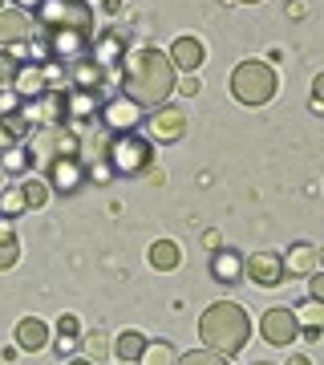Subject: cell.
I'll list each match as a JSON object with an SVG mask.
<instances>
[{"instance_id":"1","label":"cell","mask_w":324,"mask_h":365,"mask_svg":"<svg viewBox=\"0 0 324 365\" xmlns=\"http://www.w3.org/2000/svg\"><path fill=\"white\" fill-rule=\"evenodd\" d=\"M117 78H122V98H130V102L142 106V110H155V106H167V98L174 93L179 73L167 61V53L146 45V49H134L122 57Z\"/></svg>"},{"instance_id":"2","label":"cell","mask_w":324,"mask_h":365,"mask_svg":"<svg viewBox=\"0 0 324 365\" xmlns=\"http://www.w3.org/2000/svg\"><path fill=\"white\" fill-rule=\"evenodd\" d=\"M199 337H203V349L235 357L247 345V337H251V317L235 300H215L207 313H203V321H199Z\"/></svg>"},{"instance_id":"3","label":"cell","mask_w":324,"mask_h":365,"mask_svg":"<svg viewBox=\"0 0 324 365\" xmlns=\"http://www.w3.org/2000/svg\"><path fill=\"white\" fill-rule=\"evenodd\" d=\"M280 90V81H276V69L268 61H244V66H235L231 73V98L239 106H268Z\"/></svg>"},{"instance_id":"4","label":"cell","mask_w":324,"mask_h":365,"mask_svg":"<svg viewBox=\"0 0 324 365\" xmlns=\"http://www.w3.org/2000/svg\"><path fill=\"white\" fill-rule=\"evenodd\" d=\"M105 163H110V175H142L150 163H155V146L146 143L138 130H126V134H110L105 143Z\"/></svg>"},{"instance_id":"5","label":"cell","mask_w":324,"mask_h":365,"mask_svg":"<svg viewBox=\"0 0 324 365\" xmlns=\"http://www.w3.org/2000/svg\"><path fill=\"white\" fill-rule=\"evenodd\" d=\"M33 25H41V29H93V9L85 0H45L37 13H33Z\"/></svg>"},{"instance_id":"6","label":"cell","mask_w":324,"mask_h":365,"mask_svg":"<svg viewBox=\"0 0 324 365\" xmlns=\"http://www.w3.org/2000/svg\"><path fill=\"white\" fill-rule=\"evenodd\" d=\"M93 29H45V53L61 66H73L81 57H90Z\"/></svg>"},{"instance_id":"7","label":"cell","mask_w":324,"mask_h":365,"mask_svg":"<svg viewBox=\"0 0 324 365\" xmlns=\"http://www.w3.org/2000/svg\"><path fill=\"white\" fill-rule=\"evenodd\" d=\"M284 260H280V252H268V248H259L251 252L244 260V280H251L256 288H280L284 284Z\"/></svg>"},{"instance_id":"8","label":"cell","mask_w":324,"mask_h":365,"mask_svg":"<svg viewBox=\"0 0 324 365\" xmlns=\"http://www.w3.org/2000/svg\"><path fill=\"white\" fill-rule=\"evenodd\" d=\"M45 187L61 191V195H73L85 187V167H81L78 155H61V158H49L45 163Z\"/></svg>"},{"instance_id":"9","label":"cell","mask_w":324,"mask_h":365,"mask_svg":"<svg viewBox=\"0 0 324 365\" xmlns=\"http://www.w3.org/2000/svg\"><path fill=\"white\" fill-rule=\"evenodd\" d=\"M142 122H146V130H150V138L162 146L179 143L182 134H187V114H182L179 106H155Z\"/></svg>"},{"instance_id":"10","label":"cell","mask_w":324,"mask_h":365,"mask_svg":"<svg viewBox=\"0 0 324 365\" xmlns=\"http://www.w3.org/2000/svg\"><path fill=\"white\" fill-rule=\"evenodd\" d=\"M21 114L33 122V130H45V126H65V93L45 90L33 102H21Z\"/></svg>"},{"instance_id":"11","label":"cell","mask_w":324,"mask_h":365,"mask_svg":"<svg viewBox=\"0 0 324 365\" xmlns=\"http://www.w3.org/2000/svg\"><path fill=\"white\" fill-rule=\"evenodd\" d=\"M259 337L268 341V345H292L300 337V321L292 309H268V313L259 317Z\"/></svg>"},{"instance_id":"12","label":"cell","mask_w":324,"mask_h":365,"mask_svg":"<svg viewBox=\"0 0 324 365\" xmlns=\"http://www.w3.org/2000/svg\"><path fill=\"white\" fill-rule=\"evenodd\" d=\"M126 53H130V45H126V37H122L117 29H110V33H102V37H98V41L90 45V57H93V66L102 69L105 78L122 69V57H126Z\"/></svg>"},{"instance_id":"13","label":"cell","mask_w":324,"mask_h":365,"mask_svg":"<svg viewBox=\"0 0 324 365\" xmlns=\"http://www.w3.org/2000/svg\"><path fill=\"white\" fill-rule=\"evenodd\" d=\"M102 122L110 134H126V130H138V122H142V106H134L130 98H110V102H102Z\"/></svg>"},{"instance_id":"14","label":"cell","mask_w":324,"mask_h":365,"mask_svg":"<svg viewBox=\"0 0 324 365\" xmlns=\"http://www.w3.org/2000/svg\"><path fill=\"white\" fill-rule=\"evenodd\" d=\"M102 110V90H65V122H93Z\"/></svg>"},{"instance_id":"15","label":"cell","mask_w":324,"mask_h":365,"mask_svg":"<svg viewBox=\"0 0 324 365\" xmlns=\"http://www.w3.org/2000/svg\"><path fill=\"white\" fill-rule=\"evenodd\" d=\"M167 61L174 66V73H199V66L207 61V49H203L199 37H179L174 45H170Z\"/></svg>"},{"instance_id":"16","label":"cell","mask_w":324,"mask_h":365,"mask_svg":"<svg viewBox=\"0 0 324 365\" xmlns=\"http://www.w3.org/2000/svg\"><path fill=\"white\" fill-rule=\"evenodd\" d=\"M33 16L21 13V9H0V45H25L28 37H33Z\"/></svg>"},{"instance_id":"17","label":"cell","mask_w":324,"mask_h":365,"mask_svg":"<svg viewBox=\"0 0 324 365\" xmlns=\"http://www.w3.org/2000/svg\"><path fill=\"white\" fill-rule=\"evenodd\" d=\"M211 280L215 284H239L244 280V256L235 248H215L211 252Z\"/></svg>"},{"instance_id":"18","label":"cell","mask_w":324,"mask_h":365,"mask_svg":"<svg viewBox=\"0 0 324 365\" xmlns=\"http://www.w3.org/2000/svg\"><path fill=\"white\" fill-rule=\"evenodd\" d=\"M9 90L21 98V102H33V98H41L45 93V73H41V61H21V69H16V78Z\"/></svg>"},{"instance_id":"19","label":"cell","mask_w":324,"mask_h":365,"mask_svg":"<svg viewBox=\"0 0 324 365\" xmlns=\"http://www.w3.org/2000/svg\"><path fill=\"white\" fill-rule=\"evenodd\" d=\"M280 260H284V272H292V276L320 272V248H312V244H292Z\"/></svg>"},{"instance_id":"20","label":"cell","mask_w":324,"mask_h":365,"mask_svg":"<svg viewBox=\"0 0 324 365\" xmlns=\"http://www.w3.org/2000/svg\"><path fill=\"white\" fill-rule=\"evenodd\" d=\"M45 345H49V325H45L41 317L16 321V349L21 353H41Z\"/></svg>"},{"instance_id":"21","label":"cell","mask_w":324,"mask_h":365,"mask_svg":"<svg viewBox=\"0 0 324 365\" xmlns=\"http://www.w3.org/2000/svg\"><path fill=\"white\" fill-rule=\"evenodd\" d=\"M102 81H105V73L93 66V57H81V61L69 66V86L73 90H102Z\"/></svg>"},{"instance_id":"22","label":"cell","mask_w":324,"mask_h":365,"mask_svg":"<svg viewBox=\"0 0 324 365\" xmlns=\"http://www.w3.org/2000/svg\"><path fill=\"white\" fill-rule=\"evenodd\" d=\"M33 150L28 146H21V143H13L9 150H0V175H28L33 170Z\"/></svg>"},{"instance_id":"23","label":"cell","mask_w":324,"mask_h":365,"mask_svg":"<svg viewBox=\"0 0 324 365\" xmlns=\"http://www.w3.org/2000/svg\"><path fill=\"white\" fill-rule=\"evenodd\" d=\"M179 264H182V248L174 244V240H155V244H150V268L174 272Z\"/></svg>"},{"instance_id":"24","label":"cell","mask_w":324,"mask_h":365,"mask_svg":"<svg viewBox=\"0 0 324 365\" xmlns=\"http://www.w3.org/2000/svg\"><path fill=\"white\" fill-rule=\"evenodd\" d=\"M142 349H146V337L134 333V329H126V333H117V337L110 341V353H114L117 361H138Z\"/></svg>"},{"instance_id":"25","label":"cell","mask_w":324,"mask_h":365,"mask_svg":"<svg viewBox=\"0 0 324 365\" xmlns=\"http://www.w3.org/2000/svg\"><path fill=\"white\" fill-rule=\"evenodd\" d=\"M16 260H21V240H16L13 223L4 220L0 223V272H9Z\"/></svg>"},{"instance_id":"26","label":"cell","mask_w":324,"mask_h":365,"mask_svg":"<svg viewBox=\"0 0 324 365\" xmlns=\"http://www.w3.org/2000/svg\"><path fill=\"white\" fill-rule=\"evenodd\" d=\"M78 341H81L78 317H73V313H61V317H57V349H61V353H73V349H78Z\"/></svg>"},{"instance_id":"27","label":"cell","mask_w":324,"mask_h":365,"mask_svg":"<svg viewBox=\"0 0 324 365\" xmlns=\"http://www.w3.org/2000/svg\"><path fill=\"white\" fill-rule=\"evenodd\" d=\"M179 361V353H174V345L170 341H146V349H142V357H138V365H174Z\"/></svg>"},{"instance_id":"28","label":"cell","mask_w":324,"mask_h":365,"mask_svg":"<svg viewBox=\"0 0 324 365\" xmlns=\"http://www.w3.org/2000/svg\"><path fill=\"white\" fill-rule=\"evenodd\" d=\"M25 195H21V182H13V187H0V215L4 220H16V215H25Z\"/></svg>"},{"instance_id":"29","label":"cell","mask_w":324,"mask_h":365,"mask_svg":"<svg viewBox=\"0 0 324 365\" xmlns=\"http://www.w3.org/2000/svg\"><path fill=\"white\" fill-rule=\"evenodd\" d=\"M78 349H85V357H90V361H102V357H110V337H105L102 329H93V333H81Z\"/></svg>"},{"instance_id":"30","label":"cell","mask_w":324,"mask_h":365,"mask_svg":"<svg viewBox=\"0 0 324 365\" xmlns=\"http://www.w3.org/2000/svg\"><path fill=\"white\" fill-rule=\"evenodd\" d=\"M21 195H25V207H45L49 203V187H45V179H25Z\"/></svg>"},{"instance_id":"31","label":"cell","mask_w":324,"mask_h":365,"mask_svg":"<svg viewBox=\"0 0 324 365\" xmlns=\"http://www.w3.org/2000/svg\"><path fill=\"white\" fill-rule=\"evenodd\" d=\"M174 365H231V357H223L215 349H191V353H182Z\"/></svg>"},{"instance_id":"32","label":"cell","mask_w":324,"mask_h":365,"mask_svg":"<svg viewBox=\"0 0 324 365\" xmlns=\"http://www.w3.org/2000/svg\"><path fill=\"white\" fill-rule=\"evenodd\" d=\"M0 126H4V130L13 134L16 143H21V138H28V134H33V122H28V118L21 114V110H16V114H4V118H0Z\"/></svg>"},{"instance_id":"33","label":"cell","mask_w":324,"mask_h":365,"mask_svg":"<svg viewBox=\"0 0 324 365\" xmlns=\"http://www.w3.org/2000/svg\"><path fill=\"white\" fill-rule=\"evenodd\" d=\"M292 313H296L300 325H320V321H324V300H304V304L292 309Z\"/></svg>"},{"instance_id":"34","label":"cell","mask_w":324,"mask_h":365,"mask_svg":"<svg viewBox=\"0 0 324 365\" xmlns=\"http://www.w3.org/2000/svg\"><path fill=\"white\" fill-rule=\"evenodd\" d=\"M16 69H21V61H16L13 53H0V86H13Z\"/></svg>"},{"instance_id":"35","label":"cell","mask_w":324,"mask_h":365,"mask_svg":"<svg viewBox=\"0 0 324 365\" xmlns=\"http://www.w3.org/2000/svg\"><path fill=\"white\" fill-rule=\"evenodd\" d=\"M16 110H21V98H16L9 86H0V118H4V114H16Z\"/></svg>"},{"instance_id":"36","label":"cell","mask_w":324,"mask_h":365,"mask_svg":"<svg viewBox=\"0 0 324 365\" xmlns=\"http://www.w3.org/2000/svg\"><path fill=\"white\" fill-rule=\"evenodd\" d=\"M174 90H179V93H187V98H194V93L203 90V81H199V73H187L182 81H174Z\"/></svg>"},{"instance_id":"37","label":"cell","mask_w":324,"mask_h":365,"mask_svg":"<svg viewBox=\"0 0 324 365\" xmlns=\"http://www.w3.org/2000/svg\"><path fill=\"white\" fill-rule=\"evenodd\" d=\"M308 300H324V272L308 276Z\"/></svg>"},{"instance_id":"38","label":"cell","mask_w":324,"mask_h":365,"mask_svg":"<svg viewBox=\"0 0 324 365\" xmlns=\"http://www.w3.org/2000/svg\"><path fill=\"white\" fill-rule=\"evenodd\" d=\"M142 179L150 182V187H162V182H167V170H162V167H155V163H150V167L142 170Z\"/></svg>"},{"instance_id":"39","label":"cell","mask_w":324,"mask_h":365,"mask_svg":"<svg viewBox=\"0 0 324 365\" xmlns=\"http://www.w3.org/2000/svg\"><path fill=\"white\" fill-rule=\"evenodd\" d=\"M41 4H45V0H13V9H21V13H28V16L37 13Z\"/></svg>"},{"instance_id":"40","label":"cell","mask_w":324,"mask_h":365,"mask_svg":"<svg viewBox=\"0 0 324 365\" xmlns=\"http://www.w3.org/2000/svg\"><path fill=\"white\" fill-rule=\"evenodd\" d=\"M300 337L308 341V345L312 341H320V325H300Z\"/></svg>"},{"instance_id":"41","label":"cell","mask_w":324,"mask_h":365,"mask_svg":"<svg viewBox=\"0 0 324 365\" xmlns=\"http://www.w3.org/2000/svg\"><path fill=\"white\" fill-rule=\"evenodd\" d=\"M16 143V138H13V134H9V130H4V126H0V150H9V146H13Z\"/></svg>"},{"instance_id":"42","label":"cell","mask_w":324,"mask_h":365,"mask_svg":"<svg viewBox=\"0 0 324 365\" xmlns=\"http://www.w3.org/2000/svg\"><path fill=\"white\" fill-rule=\"evenodd\" d=\"M284 365H312V361H308V357H304V353H292V357H288Z\"/></svg>"},{"instance_id":"43","label":"cell","mask_w":324,"mask_h":365,"mask_svg":"<svg viewBox=\"0 0 324 365\" xmlns=\"http://www.w3.org/2000/svg\"><path fill=\"white\" fill-rule=\"evenodd\" d=\"M105 13H122V0H105Z\"/></svg>"},{"instance_id":"44","label":"cell","mask_w":324,"mask_h":365,"mask_svg":"<svg viewBox=\"0 0 324 365\" xmlns=\"http://www.w3.org/2000/svg\"><path fill=\"white\" fill-rule=\"evenodd\" d=\"M69 365H93L90 357H78V361H69Z\"/></svg>"},{"instance_id":"45","label":"cell","mask_w":324,"mask_h":365,"mask_svg":"<svg viewBox=\"0 0 324 365\" xmlns=\"http://www.w3.org/2000/svg\"><path fill=\"white\" fill-rule=\"evenodd\" d=\"M117 365H138V361H117Z\"/></svg>"},{"instance_id":"46","label":"cell","mask_w":324,"mask_h":365,"mask_svg":"<svg viewBox=\"0 0 324 365\" xmlns=\"http://www.w3.org/2000/svg\"><path fill=\"white\" fill-rule=\"evenodd\" d=\"M251 365H272V361H251Z\"/></svg>"},{"instance_id":"47","label":"cell","mask_w":324,"mask_h":365,"mask_svg":"<svg viewBox=\"0 0 324 365\" xmlns=\"http://www.w3.org/2000/svg\"><path fill=\"white\" fill-rule=\"evenodd\" d=\"M244 4H259V0H244Z\"/></svg>"},{"instance_id":"48","label":"cell","mask_w":324,"mask_h":365,"mask_svg":"<svg viewBox=\"0 0 324 365\" xmlns=\"http://www.w3.org/2000/svg\"><path fill=\"white\" fill-rule=\"evenodd\" d=\"M0 187H4V175H0Z\"/></svg>"},{"instance_id":"49","label":"cell","mask_w":324,"mask_h":365,"mask_svg":"<svg viewBox=\"0 0 324 365\" xmlns=\"http://www.w3.org/2000/svg\"><path fill=\"white\" fill-rule=\"evenodd\" d=\"M0 9H4V0H0Z\"/></svg>"}]
</instances>
